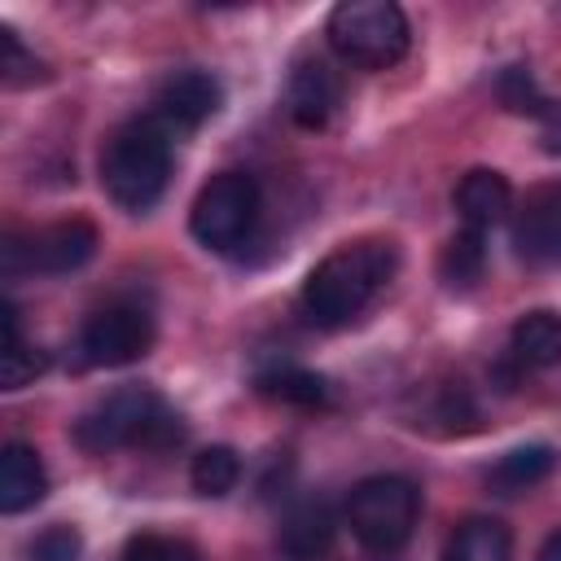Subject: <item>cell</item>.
<instances>
[{"mask_svg":"<svg viewBox=\"0 0 561 561\" xmlns=\"http://www.w3.org/2000/svg\"><path fill=\"white\" fill-rule=\"evenodd\" d=\"M535 561H561V526L539 543V557H535Z\"/></svg>","mask_w":561,"mask_h":561,"instance_id":"cell-27","label":"cell"},{"mask_svg":"<svg viewBox=\"0 0 561 561\" xmlns=\"http://www.w3.org/2000/svg\"><path fill=\"white\" fill-rule=\"evenodd\" d=\"M48 491V473H44V460L35 447L26 443H9L0 451V513H26L44 500Z\"/></svg>","mask_w":561,"mask_h":561,"instance_id":"cell-14","label":"cell"},{"mask_svg":"<svg viewBox=\"0 0 561 561\" xmlns=\"http://www.w3.org/2000/svg\"><path fill=\"white\" fill-rule=\"evenodd\" d=\"M438 561H513V530L500 517H465Z\"/></svg>","mask_w":561,"mask_h":561,"instance_id":"cell-17","label":"cell"},{"mask_svg":"<svg viewBox=\"0 0 561 561\" xmlns=\"http://www.w3.org/2000/svg\"><path fill=\"white\" fill-rule=\"evenodd\" d=\"M342 105V75L324 61V57H302L289 75V88H285V110L298 127L316 131L333 118V110Z\"/></svg>","mask_w":561,"mask_h":561,"instance_id":"cell-11","label":"cell"},{"mask_svg":"<svg viewBox=\"0 0 561 561\" xmlns=\"http://www.w3.org/2000/svg\"><path fill=\"white\" fill-rule=\"evenodd\" d=\"M224 105V88L206 70H175L153 92V118L167 131H193Z\"/></svg>","mask_w":561,"mask_h":561,"instance_id":"cell-10","label":"cell"},{"mask_svg":"<svg viewBox=\"0 0 561 561\" xmlns=\"http://www.w3.org/2000/svg\"><path fill=\"white\" fill-rule=\"evenodd\" d=\"M399 267V245L386 237H364L346 241L333 254H324L307 280H302V311L320 329H342L351 324L394 276Z\"/></svg>","mask_w":561,"mask_h":561,"instance_id":"cell-1","label":"cell"},{"mask_svg":"<svg viewBox=\"0 0 561 561\" xmlns=\"http://www.w3.org/2000/svg\"><path fill=\"white\" fill-rule=\"evenodd\" d=\"M513 250L530 267H561V180L535 184L513 210Z\"/></svg>","mask_w":561,"mask_h":561,"instance_id":"cell-9","label":"cell"},{"mask_svg":"<svg viewBox=\"0 0 561 561\" xmlns=\"http://www.w3.org/2000/svg\"><path fill=\"white\" fill-rule=\"evenodd\" d=\"M26 557H31V561H79V557H83V535H79L75 526H66V522L44 526V530L26 543Z\"/></svg>","mask_w":561,"mask_h":561,"instance_id":"cell-25","label":"cell"},{"mask_svg":"<svg viewBox=\"0 0 561 561\" xmlns=\"http://www.w3.org/2000/svg\"><path fill=\"white\" fill-rule=\"evenodd\" d=\"M188 482H193L197 495L219 500V495H228V491L241 482V456H237L232 447H224V443L202 447V451L193 456V465H188Z\"/></svg>","mask_w":561,"mask_h":561,"instance_id":"cell-21","label":"cell"},{"mask_svg":"<svg viewBox=\"0 0 561 561\" xmlns=\"http://www.w3.org/2000/svg\"><path fill=\"white\" fill-rule=\"evenodd\" d=\"M451 206H456L465 228L486 232L513 210V184L495 167H473V171L460 175V184L451 193Z\"/></svg>","mask_w":561,"mask_h":561,"instance_id":"cell-12","label":"cell"},{"mask_svg":"<svg viewBox=\"0 0 561 561\" xmlns=\"http://www.w3.org/2000/svg\"><path fill=\"white\" fill-rule=\"evenodd\" d=\"M153 346V316L136 302H110L79 329V355L92 368H127Z\"/></svg>","mask_w":561,"mask_h":561,"instance_id":"cell-8","label":"cell"},{"mask_svg":"<svg viewBox=\"0 0 561 561\" xmlns=\"http://www.w3.org/2000/svg\"><path fill=\"white\" fill-rule=\"evenodd\" d=\"M539 140H543L548 153H561V101L552 105V114L539 118Z\"/></svg>","mask_w":561,"mask_h":561,"instance_id":"cell-26","label":"cell"},{"mask_svg":"<svg viewBox=\"0 0 561 561\" xmlns=\"http://www.w3.org/2000/svg\"><path fill=\"white\" fill-rule=\"evenodd\" d=\"M508 359L526 373H543V368H557L561 364V316L539 307V311H526L513 320L508 329Z\"/></svg>","mask_w":561,"mask_h":561,"instance_id":"cell-13","label":"cell"},{"mask_svg":"<svg viewBox=\"0 0 561 561\" xmlns=\"http://www.w3.org/2000/svg\"><path fill=\"white\" fill-rule=\"evenodd\" d=\"M557 460H561V456H557V447H548V443L513 447V451H504V456L486 469V486H491L495 495H526V491H535L539 482L552 478Z\"/></svg>","mask_w":561,"mask_h":561,"instance_id":"cell-16","label":"cell"},{"mask_svg":"<svg viewBox=\"0 0 561 561\" xmlns=\"http://www.w3.org/2000/svg\"><path fill=\"white\" fill-rule=\"evenodd\" d=\"M180 438H184V416L153 386H123L75 421V443L92 456H105L118 447L171 451Z\"/></svg>","mask_w":561,"mask_h":561,"instance_id":"cell-2","label":"cell"},{"mask_svg":"<svg viewBox=\"0 0 561 561\" xmlns=\"http://www.w3.org/2000/svg\"><path fill=\"white\" fill-rule=\"evenodd\" d=\"M101 245V232L92 219H57L48 228H35V232H9L0 241V272L4 280L22 276V272H39V276H66V272H79Z\"/></svg>","mask_w":561,"mask_h":561,"instance_id":"cell-7","label":"cell"},{"mask_svg":"<svg viewBox=\"0 0 561 561\" xmlns=\"http://www.w3.org/2000/svg\"><path fill=\"white\" fill-rule=\"evenodd\" d=\"M254 390L263 399H276V403H289V408H316L329 399V381L302 364H272L254 377Z\"/></svg>","mask_w":561,"mask_h":561,"instance_id":"cell-18","label":"cell"},{"mask_svg":"<svg viewBox=\"0 0 561 561\" xmlns=\"http://www.w3.org/2000/svg\"><path fill=\"white\" fill-rule=\"evenodd\" d=\"M118 561H202L197 548L180 535H158V530H145V535H131L123 543V557Z\"/></svg>","mask_w":561,"mask_h":561,"instance_id":"cell-22","label":"cell"},{"mask_svg":"<svg viewBox=\"0 0 561 561\" xmlns=\"http://www.w3.org/2000/svg\"><path fill=\"white\" fill-rule=\"evenodd\" d=\"M495 96H500V105L508 110V114H522V118H543V114H552V96H543L539 92V83H535V75H530V66H522V61H513V66H504L500 75H495Z\"/></svg>","mask_w":561,"mask_h":561,"instance_id":"cell-20","label":"cell"},{"mask_svg":"<svg viewBox=\"0 0 561 561\" xmlns=\"http://www.w3.org/2000/svg\"><path fill=\"white\" fill-rule=\"evenodd\" d=\"M44 368H48V355H44L39 346L18 342V346H4V351H0V386H4V390L31 386Z\"/></svg>","mask_w":561,"mask_h":561,"instance_id":"cell-24","label":"cell"},{"mask_svg":"<svg viewBox=\"0 0 561 561\" xmlns=\"http://www.w3.org/2000/svg\"><path fill=\"white\" fill-rule=\"evenodd\" d=\"M486 272V232L478 228H460L456 237H447L443 254H438V276L451 289H473Z\"/></svg>","mask_w":561,"mask_h":561,"instance_id":"cell-19","label":"cell"},{"mask_svg":"<svg viewBox=\"0 0 561 561\" xmlns=\"http://www.w3.org/2000/svg\"><path fill=\"white\" fill-rule=\"evenodd\" d=\"M0 48H4V57H0L4 83L22 88V83H35V79H48V66H44V61H35V57L26 53V44L18 39V31H13V26H0Z\"/></svg>","mask_w":561,"mask_h":561,"instance_id":"cell-23","label":"cell"},{"mask_svg":"<svg viewBox=\"0 0 561 561\" xmlns=\"http://www.w3.org/2000/svg\"><path fill=\"white\" fill-rule=\"evenodd\" d=\"M351 539L368 552H399L421 522V486L403 473H373L351 486L342 504Z\"/></svg>","mask_w":561,"mask_h":561,"instance_id":"cell-5","label":"cell"},{"mask_svg":"<svg viewBox=\"0 0 561 561\" xmlns=\"http://www.w3.org/2000/svg\"><path fill=\"white\" fill-rule=\"evenodd\" d=\"M259 210H263L259 180L250 171H219L197 188L193 210H188V228L206 250L228 254V250L245 245V237L259 224Z\"/></svg>","mask_w":561,"mask_h":561,"instance_id":"cell-6","label":"cell"},{"mask_svg":"<svg viewBox=\"0 0 561 561\" xmlns=\"http://www.w3.org/2000/svg\"><path fill=\"white\" fill-rule=\"evenodd\" d=\"M333 530H337L333 508L324 500H302L280 522V548L289 561H320L333 543Z\"/></svg>","mask_w":561,"mask_h":561,"instance_id":"cell-15","label":"cell"},{"mask_svg":"<svg viewBox=\"0 0 561 561\" xmlns=\"http://www.w3.org/2000/svg\"><path fill=\"white\" fill-rule=\"evenodd\" d=\"M167 180H171V131L153 114L123 123L105 140L101 188L110 193L114 206L140 215L167 193Z\"/></svg>","mask_w":561,"mask_h":561,"instance_id":"cell-3","label":"cell"},{"mask_svg":"<svg viewBox=\"0 0 561 561\" xmlns=\"http://www.w3.org/2000/svg\"><path fill=\"white\" fill-rule=\"evenodd\" d=\"M329 48L359 70H390L412 48V22L394 0H342L329 13Z\"/></svg>","mask_w":561,"mask_h":561,"instance_id":"cell-4","label":"cell"}]
</instances>
